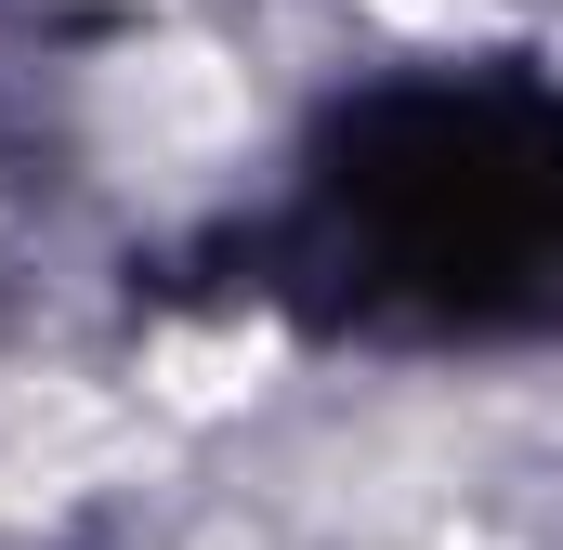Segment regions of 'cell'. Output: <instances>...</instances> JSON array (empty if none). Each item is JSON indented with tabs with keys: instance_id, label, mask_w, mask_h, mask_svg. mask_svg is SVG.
<instances>
[{
	"instance_id": "6da1fadb",
	"label": "cell",
	"mask_w": 563,
	"mask_h": 550,
	"mask_svg": "<svg viewBox=\"0 0 563 550\" xmlns=\"http://www.w3.org/2000/svg\"><path fill=\"white\" fill-rule=\"evenodd\" d=\"M263 263L328 328H551L563 315V92L420 79L328 119Z\"/></svg>"
}]
</instances>
